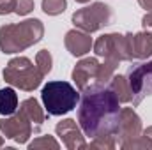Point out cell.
Masks as SVG:
<instances>
[{
  "instance_id": "obj_15",
  "label": "cell",
  "mask_w": 152,
  "mask_h": 150,
  "mask_svg": "<svg viewBox=\"0 0 152 150\" xmlns=\"http://www.w3.org/2000/svg\"><path fill=\"white\" fill-rule=\"evenodd\" d=\"M18 110V94L14 92V88L5 87L0 90V115H12Z\"/></svg>"
},
{
  "instance_id": "obj_12",
  "label": "cell",
  "mask_w": 152,
  "mask_h": 150,
  "mask_svg": "<svg viewBox=\"0 0 152 150\" xmlns=\"http://www.w3.org/2000/svg\"><path fill=\"white\" fill-rule=\"evenodd\" d=\"M127 51L131 60H143L152 55V34L151 32H138V34H126Z\"/></svg>"
},
{
  "instance_id": "obj_20",
  "label": "cell",
  "mask_w": 152,
  "mask_h": 150,
  "mask_svg": "<svg viewBox=\"0 0 152 150\" xmlns=\"http://www.w3.org/2000/svg\"><path fill=\"white\" fill-rule=\"evenodd\" d=\"M115 136H110V138H94L92 140V143L90 145H87V147H90V149H108L112 150L115 149Z\"/></svg>"
},
{
  "instance_id": "obj_26",
  "label": "cell",
  "mask_w": 152,
  "mask_h": 150,
  "mask_svg": "<svg viewBox=\"0 0 152 150\" xmlns=\"http://www.w3.org/2000/svg\"><path fill=\"white\" fill-rule=\"evenodd\" d=\"M78 4H87V2H90V0H76Z\"/></svg>"
},
{
  "instance_id": "obj_27",
  "label": "cell",
  "mask_w": 152,
  "mask_h": 150,
  "mask_svg": "<svg viewBox=\"0 0 152 150\" xmlns=\"http://www.w3.org/2000/svg\"><path fill=\"white\" fill-rule=\"evenodd\" d=\"M2 145H4V138L0 136V147H2Z\"/></svg>"
},
{
  "instance_id": "obj_7",
  "label": "cell",
  "mask_w": 152,
  "mask_h": 150,
  "mask_svg": "<svg viewBox=\"0 0 152 150\" xmlns=\"http://www.w3.org/2000/svg\"><path fill=\"white\" fill-rule=\"evenodd\" d=\"M94 51L97 57L113 62V64H120V62H131L129 51H127V42H126V36L120 34H106L101 36L94 42Z\"/></svg>"
},
{
  "instance_id": "obj_25",
  "label": "cell",
  "mask_w": 152,
  "mask_h": 150,
  "mask_svg": "<svg viewBox=\"0 0 152 150\" xmlns=\"http://www.w3.org/2000/svg\"><path fill=\"white\" fill-rule=\"evenodd\" d=\"M138 4L149 12V11H152V0H138Z\"/></svg>"
},
{
  "instance_id": "obj_1",
  "label": "cell",
  "mask_w": 152,
  "mask_h": 150,
  "mask_svg": "<svg viewBox=\"0 0 152 150\" xmlns=\"http://www.w3.org/2000/svg\"><path fill=\"white\" fill-rule=\"evenodd\" d=\"M120 101L108 85H90L81 90L78 124L90 140L117 134L120 118Z\"/></svg>"
},
{
  "instance_id": "obj_18",
  "label": "cell",
  "mask_w": 152,
  "mask_h": 150,
  "mask_svg": "<svg viewBox=\"0 0 152 150\" xmlns=\"http://www.w3.org/2000/svg\"><path fill=\"white\" fill-rule=\"evenodd\" d=\"M36 64H37V67L41 69V73L46 76L50 71H51V66H53L51 53H50L48 50H41V51H37V55H36Z\"/></svg>"
},
{
  "instance_id": "obj_6",
  "label": "cell",
  "mask_w": 152,
  "mask_h": 150,
  "mask_svg": "<svg viewBox=\"0 0 152 150\" xmlns=\"http://www.w3.org/2000/svg\"><path fill=\"white\" fill-rule=\"evenodd\" d=\"M126 78L131 88V103L134 106H138L145 97L152 95V60L133 66Z\"/></svg>"
},
{
  "instance_id": "obj_8",
  "label": "cell",
  "mask_w": 152,
  "mask_h": 150,
  "mask_svg": "<svg viewBox=\"0 0 152 150\" xmlns=\"http://www.w3.org/2000/svg\"><path fill=\"white\" fill-rule=\"evenodd\" d=\"M0 131L4 133L5 138L14 140L16 143H27L32 133H37L39 129L34 127V124L21 111H18L5 118H0Z\"/></svg>"
},
{
  "instance_id": "obj_17",
  "label": "cell",
  "mask_w": 152,
  "mask_h": 150,
  "mask_svg": "<svg viewBox=\"0 0 152 150\" xmlns=\"http://www.w3.org/2000/svg\"><path fill=\"white\" fill-rule=\"evenodd\" d=\"M67 7V0H42V11L50 16L62 14Z\"/></svg>"
},
{
  "instance_id": "obj_9",
  "label": "cell",
  "mask_w": 152,
  "mask_h": 150,
  "mask_svg": "<svg viewBox=\"0 0 152 150\" xmlns=\"http://www.w3.org/2000/svg\"><path fill=\"white\" fill-rule=\"evenodd\" d=\"M101 62L97 58H83L76 64V67L73 69V79H75L78 90H85L90 85L97 83V71H99Z\"/></svg>"
},
{
  "instance_id": "obj_23",
  "label": "cell",
  "mask_w": 152,
  "mask_h": 150,
  "mask_svg": "<svg viewBox=\"0 0 152 150\" xmlns=\"http://www.w3.org/2000/svg\"><path fill=\"white\" fill-rule=\"evenodd\" d=\"M142 27L145 32H151L152 34V11H149L143 18H142Z\"/></svg>"
},
{
  "instance_id": "obj_24",
  "label": "cell",
  "mask_w": 152,
  "mask_h": 150,
  "mask_svg": "<svg viewBox=\"0 0 152 150\" xmlns=\"http://www.w3.org/2000/svg\"><path fill=\"white\" fill-rule=\"evenodd\" d=\"M145 140H147V143L151 145V149H152V127H147L145 131H143V134H142Z\"/></svg>"
},
{
  "instance_id": "obj_19",
  "label": "cell",
  "mask_w": 152,
  "mask_h": 150,
  "mask_svg": "<svg viewBox=\"0 0 152 150\" xmlns=\"http://www.w3.org/2000/svg\"><path fill=\"white\" fill-rule=\"evenodd\" d=\"M28 149L34 150V149H53L57 150L58 149V143L53 140V136H41L37 140H34L30 145H28Z\"/></svg>"
},
{
  "instance_id": "obj_21",
  "label": "cell",
  "mask_w": 152,
  "mask_h": 150,
  "mask_svg": "<svg viewBox=\"0 0 152 150\" xmlns=\"http://www.w3.org/2000/svg\"><path fill=\"white\" fill-rule=\"evenodd\" d=\"M34 9V0H14V12L20 16L28 14Z\"/></svg>"
},
{
  "instance_id": "obj_4",
  "label": "cell",
  "mask_w": 152,
  "mask_h": 150,
  "mask_svg": "<svg viewBox=\"0 0 152 150\" xmlns=\"http://www.w3.org/2000/svg\"><path fill=\"white\" fill-rule=\"evenodd\" d=\"M44 74L41 73L37 64H34L27 57H16L9 60L4 69V79L11 87H16L25 92H34L41 85Z\"/></svg>"
},
{
  "instance_id": "obj_2",
  "label": "cell",
  "mask_w": 152,
  "mask_h": 150,
  "mask_svg": "<svg viewBox=\"0 0 152 150\" xmlns=\"http://www.w3.org/2000/svg\"><path fill=\"white\" fill-rule=\"evenodd\" d=\"M42 36H44V27L37 18H30L21 23L4 25L0 27V51L4 55L20 53L37 44Z\"/></svg>"
},
{
  "instance_id": "obj_11",
  "label": "cell",
  "mask_w": 152,
  "mask_h": 150,
  "mask_svg": "<svg viewBox=\"0 0 152 150\" xmlns=\"http://www.w3.org/2000/svg\"><path fill=\"white\" fill-rule=\"evenodd\" d=\"M55 131H57V134L60 136L62 143H64L69 150L87 149V141H85V138H83V134H81L78 124H76L73 118H66V120L58 122V124L55 125Z\"/></svg>"
},
{
  "instance_id": "obj_10",
  "label": "cell",
  "mask_w": 152,
  "mask_h": 150,
  "mask_svg": "<svg viewBox=\"0 0 152 150\" xmlns=\"http://www.w3.org/2000/svg\"><path fill=\"white\" fill-rule=\"evenodd\" d=\"M142 134V120L136 115V111L133 108H122L120 110V118H118V129L117 134L120 143L129 141L136 136Z\"/></svg>"
},
{
  "instance_id": "obj_16",
  "label": "cell",
  "mask_w": 152,
  "mask_h": 150,
  "mask_svg": "<svg viewBox=\"0 0 152 150\" xmlns=\"http://www.w3.org/2000/svg\"><path fill=\"white\" fill-rule=\"evenodd\" d=\"M108 87L113 90V94L118 97L120 103H131V88H129V83H127V78L126 76H115L110 79Z\"/></svg>"
},
{
  "instance_id": "obj_22",
  "label": "cell",
  "mask_w": 152,
  "mask_h": 150,
  "mask_svg": "<svg viewBox=\"0 0 152 150\" xmlns=\"http://www.w3.org/2000/svg\"><path fill=\"white\" fill-rule=\"evenodd\" d=\"M14 12V0H0V16Z\"/></svg>"
},
{
  "instance_id": "obj_14",
  "label": "cell",
  "mask_w": 152,
  "mask_h": 150,
  "mask_svg": "<svg viewBox=\"0 0 152 150\" xmlns=\"http://www.w3.org/2000/svg\"><path fill=\"white\" fill-rule=\"evenodd\" d=\"M20 111L23 113L36 127H41L42 125V122H44V113H42V108L39 106V101L37 99H34V97H28V99H25L21 104H20V108H18Z\"/></svg>"
},
{
  "instance_id": "obj_13",
  "label": "cell",
  "mask_w": 152,
  "mask_h": 150,
  "mask_svg": "<svg viewBox=\"0 0 152 150\" xmlns=\"http://www.w3.org/2000/svg\"><path fill=\"white\" fill-rule=\"evenodd\" d=\"M64 44L67 48V51L73 55V57H83L90 51V48L94 46L90 34L75 28V30H69L64 37Z\"/></svg>"
},
{
  "instance_id": "obj_3",
  "label": "cell",
  "mask_w": 152,
  "mask_h": 150,
  "mask_svg": "<svg viewBox=\"0 0 152 150\" xmlns=\"http://www.w3.org/2000/svg\"><path fill=\"white\" fill-rule=\"evenodd\" d=\"M41 99L48 115L60 117L76 108L80 92L67 81H48L41 90Z\"/></svg>"
},
{
  "instance_id": "obj_5",
  "label": "cell",
  "mask_w": 152,
  "mask_h": 150,
  "mask_svg": "<svg viewBox=\"0 0 152 150\" xmlns=\"http://www.w3.org/2000/svg\"><path fill=\"white\" fill-rule=\"evenodd\" d=\"M112 9L103 4V2H94L83 9H78L75 14H73V23H75L76 28L87 32V34H92V32H97L101 30L103 27L110 25L112 21Z\"/></svg>"
}]
</instances>
